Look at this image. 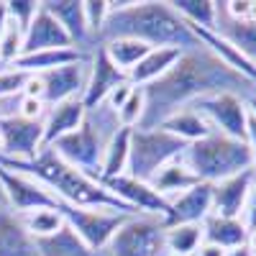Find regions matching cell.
Here are the masks:
<instances>
[{
  "instance_id": "6da1fadb",
  "label": "cell",
  "mask_w": 256,
  "mask_h": 256,
  "mask_svg": "<svg viewBox=\"0 0 256 256\" xmlns=\"http://www.w3.org/2000/svg\"><path fill=\"white\" fill-rule=\"evenodd\" d=\"M141 90L146 105L138 128L148 131V128H159L169 116L190 108L195 100L216 92H230L248 100L251 95H256V82L246 80L228 64H223L212 52L200 46L182 52L180 59L159 80Z\"/></svg>"
},
{
  "instance_id": "7a4b0ae2",
  "label": "cell",
  "mask_w": 256,
  "mask_h": 256,
  "mask_svg": "<svg viewBox=\"0 0 256 256\" xmlns=\"http://www.w3.org/2000/svg\"><path fill=\"white\" fill-rule=\"evenodd\" d=\"M113 38H136L152 49L177 52L202 46L169 0H108V18L98 36V46Z\"/></svg>"
},
{
  "instance_id": "3957f363",
  "label": "cell",
  "mask_w": 256,
  "mask_h": 256,
  "mask_svg": "<svg viewBox=\"0 0 256 256\" xmlns=\"http://www.w3.org/2000/svg\"><path fill=\"white\" fill-rule=\"evenodd\" d=\"M0 166L8 172L18 174H28L44 187H49L56 200L62 205H72V208H102V210H116L123 216H136L134 208H128L120 202L113 192L105 187L100 180L88 177L80 169L70 166L67 162H62L52 148H41V152L28 159V162H10V159H0Z\"/></svg>"
},
{
  "instance_id": "277c9868",
  "label": "cell",
  "mask_w": 256,
  "mask_h": 256,
  "mask_svg": "<svg viewBox=\"0 0 256 256\" xmlns=\"http://www.w3.org/2000/svg\"><path fill=\"white\" fill-rule=\"evenodd\" d=\"M182 162L190 166V172L200 182L216 184L220 180H228L233 174H241L251 169V152L246 141L228 138L223 134L212 131L210 136L187 144Z\"/></svg>"
},
{
  "instance_id": "5b68a950",
  "label": "cell",
  "mask_w": 256,
  "mask_h": 256,
  "mask_svg": "<svg viewBox=\"0 0 256 256\" xmlns=\"http://www.w3.org/2000/svg\"><path fill=\"white\" fill-rule=\"evenodd\" d=\"M187 144L177 136H172L164 128H134L131 131V152H128V169L126 174L141 180V182H152L154 174L169 162H174L184 154Z\"/></svg>"
},
{
  "instance_id": "8992f818",
  "label": "cell",
  "mask_w": 256,
  "mask_h": 256,
  "mask_svg": "<svg viewBox=\"0 0 256 256\" xmlns=\"http://www.w3.org/2000/svg\"><path fill=\"white\" fill-rule=\"evenodd\" d=\"M164 230L166 223L156 216H128L98 256H166Z\"/></svg>"
},
{
  "instance_id": "52a82bcc",
  "label": "cell",
  "mask_w": 256,
  "mask_h": 256,
  "mask_svg": "<svg viewBox=\"0 0 256 256\" xmlns=\"http://www.w3.org/2000/svg\"><path fill=\"white\" fill-rule=\"evenodd\" d=\"M105 146H108V138H105L88 120V116H84V123L77 128V131L56 138L46 148H52L62 162H67L70 166L80 169V172H84L88 177L100 180V164H102Z\"/></svg>"
},
{
  "instance_id": "ba28073f",
  "label": "cell",
  "mask_w": 256,
  "mask_h": 256,
  "mask_svg": "<svg viewBox=\"0 0 256 256\" xmlns=\"http://www.w3.org/2000/svg\"><path fill=\"white\" fill-rule=\"evenodd\" d=\"M59 212L77 238L88 246L90 251H102L116 236V230L123 226L128 216L116 210H102V208H72V205H59Z\"/></svg>"
},
{
  "instance_id": "9c48e42d",
  "label": "cell",
  "mask_w": 256,
  "mask_h": 256,
  "mask_svg": "<svg viewBox=\"0 0 256 256\" xmlns=\"http://www.w3.org/2000/svg\"><path fill=\"white\" fill-rule=\"evenodd\" d=\"M198 116L205 118V123L216 134H223L228 138L246 141V123H248V108L246 100L230 92H216L200 98L190 105Z\"/></svg>"
},
{
  "instance_id": "30bf717a",
  "label": "cell",
  "mask_w": 256,
  "mask_h": 256,
  "mask_svg": "<svg viewBox=\"0 0 256 256\" xmlns=\"http://www.w3.org/2000/svg\"><path fill=\"white\" fill-rule=\"evenodd\" d=\"M0 159L28 162L44 148V120H26L20 116L0 118Z\"/></svg>"
},
{
  "instance_id": "8fae6325",
  "label": "cell",
  "mask_w": 256,
  "mask_h": 256,
  "mask_svg": "<svg viewBox=\"0 0 256 256\" xmlns=\"http://www.w3.org/2000/svg\"><path fill=\"white\" fill-rule=\"evenodd\" d=\"M0 187H3L8 210L16 212V216L36 210V208H56L59 210V205H62L49 187H44L28 174L8 172L3 166H0Z\"/></svg>"
},
{
  "instance_id": "7c38bea8",
  "label": "cell",
  "mask_w": 256,
  "mask_h": 256,
  "mask_svg": "<svg viewBox=\"0 0 256 256\" xmlns=\"http://www.w3.org/2000/svg\"><path fill=\"white\" fill-rule=\"evenodd\" d=\"M41 80V88H44V100L46 108L64 100H77L88 90V80H90V59L88 62H74L67 67H59L44 74H36Z\"/></svg>"
},
{
  "instance_id": "4fadbf2b",
  "label": "cell",
  "mask_w": 256,
  "mask_h": 256,
  "mask_svg": "<svg viewBox=\"0 0 256 256\" xmlns=\"http://www.w3.org/2000/svg\"><path fill=\"white\" fill-rule=\"evenodd\" d=\"M102 184L108 187L120 202H126L128 208H134L136 212H141V216H156V218L166 220L169 202L148 182H141V180H134L128 174H120V177L108 180Z\"/></svg>"
},
{
  "instance_id": "5bb4252c",
  "label": "cell",
  "mask_w": 256,
  "mask_h": 256,
  "mask_svg": "<svg viewBox=\"0 0 256 256\" xmlns=\"http://www.w3.org/2000/svg\"><path fill=\"white\" fill-rule=\"evenodd\" d=\"M210 212H212V184L198 182L195 187L184 190L174 200H169V216L164 223L166 226H184V223L202 226Z\"/></svg>"
},
{
  "instance_id": "9a60e30c",
  "label": "cell",
  "mask_w": 256,
  "mask_h": 256,
  "mask_svg": "<svg viewBox=\"0 0 256 256\" xmlns=\"http://www.w3.org/2000/svg\"><path fill=\"white\" fill-rule=\"evenodd\" d=\"M74 46L72 38L67 36L56 18L38 3V10L28 28L24 31V54H36V52H49V49H70ZM20 54V56H24Z\"/></svg>"
},
{
  "instance_id": "2e32d148",
  "label": "cell",
  "mask_w": 256,
  "mask_h": 256,
  "mask_svg": "<svg viewBox=\"0 0 256 256\" xmlns=\"http://www.w3.org/2000/svg\"><path fill=\"white\" fill-rule=\"evenodd\" d=\"M123 82H128V77L108 59L105 49L98 46L90 56V80H88V90L82 95L84 108H95L98 102H102L110 95V90H116Z\"/></svg>"
},
{
  "instance_id": "e0dca14e",
  "label": "cell",
  "mask_w": 256,
  "mask_h": 256,
  "mask_svg": "<svg viewBox=\"0 0 256 256\" xmlns=\"http://www.w3.org/2000/svg\"><path fill=\"white\" fill-rule=\"evenodd\" d=\"M54 18L56 24L67 31V36L72 38V44L80 52H88L92 54L98 46L92 44V36L88 31V20H84V8H82V0H41Z\"/></svg>"
},
{
  "instance_id": "ac0fdd59",
  "label": "cell",
  "mask_w": 256,
  "mask_h": 256,
  "mask_svg": "<svg viewBox=\"0 0 256 256\" xmlns=\"http://www.w3.org/2000/svg\"><path fill=\"white\" fill-rule=\"evenodd\" d=\"M254 184V172L246 169L241 174H233L212 184V216L220 218H241L248 190Z\"/></svg>"
},
{
  "instance_id": "d6986e66",
  "label": "cell",
  "mask_w": 256,
  "mask_h": 256,
  "mask_svg": "<svg viewBox=\"0 0 256 256\" xmlns=\"http://www.w3.org/2000/svg\"><path fill=\"white\" fill-rule=\"evenodd\" d=\"M84 116H88V108H84L82 98L49 105L44 116V146H52L56 138L77 131L84 123Z\"/></svg>"
},
{
  "instance_id": "ffe728a7",
  "label": "cell",
  "mask_w": 256,
  "mask_h": 256,
  "mask_svg": "<svg viewBox=\"0 0 256 256\" xmlns=\"http://www.w3.org/2000/svg\"><path fill=\"white\" fill-rule=\"evenodd\" d=\"M216 3H218L216 34H220L226 41H230L256 67V20H233L223 8V0H216Z\"/></svg>"
},
{
  "instance_id": "44dd1931",
  "label": "cell",
  "mask_w": 256,
  "mask_h": 256,
  "mask_svg": "<svg viewBox=\"0 0 256 256\" xmlns=\"http://www.w3.org/2000/svg\"><path fill=\"white\" fill-rule=\"evenodd\" d=\"M0 256H41L36 238L10 210H0Z\"/></svg>"
},
{
  "instance_id": "7402d4cb",
  "label": "cell",
  "mask_w": 256,
  "mask_h": 256,
  "mask_svg": "<svg viewBox=\"0 0 256 256\" xmlns=\"http://www.w3.org/2000/svg\"><path fill=\"white\" fill-rule=\"evenodd\" d=\"M202 241L216 244L223 251H236L244 248L248 241V228L241 218H220V216H210L202 223Z\"/></svg>"
},
{
  "instance_id": "603a6c76",
  "label": "cell",
  "mask_w": 256,
  "mask_h": 256,
  "mask_svg": "<svg viewBox=\"0 0 256 256\" xmlns=\"http://www.w3.org/2000/svg\"><path fill=\"white\" fill-rule=\"evenodd\" d=\"M90 56L92 54L80 52L77 46H70V49H49V52H36V54L18 56L13 67L20 70V72H26V74H44V72L67 67V64H74V62H88Z\"/></svg>"
},
{
  "instance_id": "cb8c5ba5",
  "label": "cell",
  "mask_w": 256,
  "mask_h": 256,
  "mask_svg": "<svg viewBox=\"0 0 256 256\" xmlns=\"http://www.w3.org/2000/svg\"><path fill=\"white\" fill-rule=\"evenodd\" d=\"M198 182H200V180L190 172V166H187V164L182 162V156H180V159H174V162H169L166 166H162L148 184H152L159 195L169 202V200H174L177 195H182L184 190L195 187Z\"/></svg>"
},
{
  "instance_id": "d4e9b609",
  "label": "cell",
  "mask_w": 256,
  "mask_h": 256,
  "mask_svg": "<svg viewBox=\"0 0 256 256\" xmlns=\"http://www.w3.org/2000/svg\"><path fill=\"white\" fill-rule=\"evenodd\" d=\"M180 54L182 52H177V49H152L131 72H128V82H131L134 88H146V84L159 80L169 67H172L180 59Z\"/></svg>"
},
{
  "instance_id": "484cf974",
  "label": "cell",
  "mask_w": 256,
  "mask_h": 256,
  "mask_svg": "<svg viewBox=\"0 0 256 256\" xmlns=\"http://www.w3.org/2000/svg\"><path fill=\"white\" fill-rule=\"evenodd\" d=\"M131 131L134 128H118L116 136L108 141L102 154V164H100V182L116 180L120 174H126L128 169V152H131Z\"/></svg>"
},
{
  "instance_id": "4316f807",
  "label": "cell",
  "mask_w": 256,
  "mask_h": 256,
  "mask_svg": "<svg viewBox=\"0 0 256 256\" xmlns=\"http://www.w3.org/2000/svg\"><path fill=\"white\" fill-rule=\"evenodd\" d=\"M159 128H164V131H169L172 136L182 138L184 144H195V141H200V138L212 134V128L205 123V118L198 116L192 108H184V110H180L174 116H169Z\"/></svg>"
},
{
  "instance_id": "83f0119b",
  "label": "cell",
  "mask_w": 256,
  "mask_h": 256,
  "mask_svg": "<svg viewBox=\"0 0 256 256\" xmlns=\"http://www.w3.org/2000/svg\"><path fill=\"white\" fill-rule=\"evenodd\" d=\"M169 6L177 10V16L200 31H216L218 3L216 0H169Z\"/></svg>"
},
{
  "instance_id": "f1b7e54d",
  "label": "cell",
  "mask_w": 256,
  "mask_h": 256,
  "mask_svg": "<svg viewBox=\"0 0 256 256\" xmlns=\"http://www.w3.org/2000/svg\"><path fill=\"white\" fill-rule=\"evenodd\" d=\"M102 49H105V54H108V59L126 77L148 52H152V46L141 44V41H136V38H113V41H108V44H102Z\"/></svg>"
},
{
  "instance_id": "f546056e",
  "label": "cell",
  "mask_w": 256,
  "mask_h": 256,
  "mask_svg": "<svg viewBox=\"0 0 256 256\" xmlns=\"http://www.w3.org/2000/svg\"><path fill=\"white\" fill-rule=\"evenodd\" d=\"M18 220L36 241L49 238V236H54V233H59L64 226H67L56 208H36V210H28V212H20Z\"/></svg>"
},
{
  "instance_id": "4dcf8cb0",
  "label": "cell",
  "mask_w": 256,
  "mask_h": 256,
  "mask_svg": "<svg viewBox=\"0 0 256 256\" xmlns=\"http://www.w3.org/2000/svg\"><path fill=\"white\" fill-rule=\"evenodd\" d=\"M36 244L41 256H98L77 238V233L70 226H64L59 233H54L49 238H38Z\"/></svg>"
},
{
  "instance_id": "1f68e13d",
  "label": "cell",
  "mask_w": 256,
  "mask_h": 256,
  "mask_svg": "<svg viewBox=\"0 0 256 256\" xmlns=\"http://www.w3.org/2000/svg\"><path fill=\"white\" fill-rule=\"evenodd\" d=\"M202 244V226H166L164 230V248L172 256H192Z\"/></svg>"
},
{
  "instance_id": "d6a6232c",
  "label": "cell",
  "mask_w": 256,
  "mask_h": 256,
  "mask_svg": "<svg viewBox=\"0 0 256 256\" xmlns=\"http://www.w3.org/2000/svg\"><path fill=\"white\" fill-rule=\"evenodd\" d=\"M20 54H24V28L8 18L0 34V70L13 67Z\"/></svg>"
},
{
  "instance_id": "836d02e7",
  "label": "cell",
  "mask_w": 256,
  "mask_h": 256,
  "mask_svg": "<svg viewBox=\"0 0 256 256\" xmlns=\"http://www.w3.org/2000/svg\"><path fill=\"white\" fill-rule=\"evenodd\" d=\"M144 90L134 88V92L128 95V100L123 102V108L118 110V123L123 128H138L141 118H144Z\"/></svg>"
},
{
  "instance_id": "e575fe53",
  "label": "cell",
  "mask_w": 256,
  "mask_h": 256,
  "mask_svg": "<svg viewBox=\"0 0 256 256\" xmlns=\"http://www.w3.org/2000/svg\"><path fill=\"white\" fill-rule=\"evenodd\" d=\"M82 8H84V20H88L92 44L98 46V36L105 26V18H108V0H82Z\"/></svg>"
},
{
  "instance_id": "d590c367",
  "label": "cell",
  "mask_w": 256,
  "mask_h": 256,
  "mask_svg": "<svg viewBox=\"0 0 256 256\" xmlns=\"http://www.w3.org/2000/svg\"><path fill=\"white\" fill-rule=\"evenodd\" d=\"M28 77L31 74L20 72L16 67H3V70H0V100H3V98L24 95V88H26Z\"/></svg>"
},
{
  "instance_id": "8d00e7d4",
  "label": "cell",
  "mask_w": 256,
  "mask_h": 256,
  "mask_svg": "<svg viewBox=\"0 0 256 256\" xmlns=\"http://www.w3.org/2000/svg\"><path fill=\"white\" fill-rule=\"evenodd\" d=\"M36 10H38L36 0H8V3H6V16L13 20V24H18L24 31L28 28V24L34 20Z\"/></svg>"
},
{
  "instance_id": "74e56055",
  "label": "cell",
  "mask_w": 256,
  "mask_h": 256,
  "mask_svg": "<svg viewBox=\"0 0 256 256\" xmlns=\"http://www.w3.org/2000/svg\"><path fill=\"white\" fill-rule=\"evenodd\" d=\"M18 116L26 118V120H44L46 116V102L38 100V98H20V108H18Z\"/></svg>"
},
{
  "instance_id": "f35d334b",
  "label": "cell",
  "mask_w": 256,
  "mask_h": 256,
  "mask_svg": "<svg viewBox=\"0 0 256 256\" xmlns=\"http://www.w3.org/2000/svg\"><path fill=\"white\" fill-rule=\"evenodd\" d=\"M241 220L246 223L248 233L256 230V174H254V184H251V190H248V198H246V205H244Z\"/></svg>"
},
{
  "instance_id": "ab89813d",
  "label": "cell",
  "mask_w": 256,
  "mask_h": 256,
  "mask_svg": "<svg viewBox=\"0 0 256 256\" xmlns=\"http://www.w3.org/2000/svg\"><path fill=\"white\" fill-rule=\"evenodd\" d=\"M131 92H134V84H131V82H123V84H118L116 90H110V95L105 98V102H108L110 108L118 113V110L123 108V102L128 100V95H131Z\"/></svg>"
},
{
  "instance_id": "60d3db41",
  "label": "cell",
  "mask_w": 256,
  "mask_h": 256,
  "mask_svg": "<svg viewBox=\"0 0 256 256\" xmlns=\"http://www.w3.org/2000/svg\"><path fill=\"white\" fill-rule=\"evenodd\" d=\"M246 146L251 152V172L256 174V118L248 113V123H246Z\"/></svg>"
},
{
  "instance_id": "b9f144b4",
  "label": "cell",
  "mask_w": 256,
  "mask_h": 256,
  "mask_svg": "<svg viewBox=\"0 0 256 256\" xmlns=\"http://www.w3.org/2000/svg\"><path fill=\"white\" fill-rule=\"evenodd\" d=\"M228 251H223L220 246H216V244H208V241H202L200 246H198V251L192 254V256H226Z\"/></svg>"
},
{
  "instance_id": "7bdbcfd3",
  "label": "cell",
  "mask_w": 256,
  "mask_h": 256,
  "mask_svg": "<svg viewBox=\"0 0 256 256\" xmlns=\"http://www.w3.org/2000/svg\"><path fill=\"white\" fill-rule=\"evenodd\" d=\"M246 248H248V254H251V256L256 254V230H251V233H248V241H246Z\"/></svg>"
},
{
  "instance_id": "ee69618b",
  "label": "cell",
  "mask_w": 256,
  "mask_h": 256,
  "mask_svg": "<svg viewBox=\"0 0 256 256\" xmlns=\"http://www.w3.org/2000/svg\"><path fill=\"white\" fill-rule=\"evenodd\" d=\"M246 108H248V113L256 118V95H251V98L246 100Z\"/></svg>"
},
{
  "instance_id": "f6af8a7d",
  "label": "cell",
  "mask_w": 256,
  "mask_h": 256,
  "mask_svg": "<svg viewBox=\"0 0 256 256\" xmlns=\"http://www.w3.org/2000/svg\"><path fill=\"white\" fill-rule=\"evenodd\" d=\"M6 20H8V16H6V3H0V34H3Z\"/></svg>"
},
{
  "instance_id": "bcb514c9",
  "label": "cell",
  "mask_w": 256,
  "mask_h": 256,
  "mask_svg": "<svg viewBox=\"0 0 256 256\" xmlns=\"http://www.w3.org/2000/svg\"><path fill=\"white\" fill-rule=\"evenodd\" d=\"M226 256H251V254H248V248L244 246V248H236V251H228Z\"/></svg>"
},
{
  "instance_id": "7dc6e473",
  "label": "cell",
  "mask_w": 256,
  "mask_h": 256,
  "mask_svg": "<svg viewBox=\"0 0 256 256\" xmlns=\"http://www.w3.org/2000/svg\"><path fill=\"white\" fill-rule=\"evenodd\" d=\"M0 210H8V205H6V195H3V187H0Z\"/></svg>"
},
{
  "instance_id": "c3c4849f",
  "label": "cell",
  "mask_w": 256,
  "mask_h": 256,
  "mask_svg": "<svg viewBox=\"0 0 256 256\" xmlns=\"http://www.w3.org/2000/svg\"><path fill=\"white\" fill-rule=\"evenodd\" d=\"M166 256H172V254H166Z\"/></svg>"
},
{
  "instance_id": "681fc988",
  "label": "cell",
  "mask_w": 256,
  "mask_h": 256,
  "mask_svg": "<svg viewBox=\"0 0 256 256\" xmlns=\"http://www.w3.org/2000/svg\"><path fill=\"white\" fill-rule=\"evenodd\" d=\"M254 256H256V254H254Z\"/></svg>"
}]
</instances>
